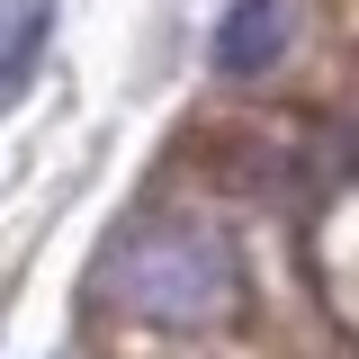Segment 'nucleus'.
Listing matches in <instances>:
<instances>
[{
	"mask_svg": "<svg viewBox=\"0 0 359 359\" xmlns=\"http://www.w3.org/2000/svg\"><path fill=\"white\" fill-rule=\"evenodd\" d=\"M126 297L153 323H216L233 306V261H224L216 233H198V224H153L144 252L126 261Z\"/></svg>",
	"mask_w": 359,
	"mask_h": 359,
	"instance_id": "f257e3e1",
	"label": "nucleus"
},
{
	"mask_svg": "<svg viewBox=\"0 0 359 359\" xmlns=\"http://www.w3.org/2000/svg\"><path fill=\"white\" fill-rule=\"evenodd\" d=\"M36 36H45V0H27V9L9 18V36H0V99L27 81V63H36Z\"/></svg>",
	"mask_w": 359,
	"mask_h": 359,
	"instance_id": "7ed1b4c3",
	"label": "nucleus"
},
{
	"mask_svg": "<svg viewBox=\"0 0 359 359\" xmlns=\"http://www.w3.org/2000/svg\"><path fill=\"white\" fill-rule=\"evenodd\" d=\"M287 27H297V9L287 0H233L216 27V72L224 81H252V72H269L278 54H287Z\"/></svg>",
	"mask_w": 359,
	"mask_h": 359,
	"instance_id": "f03ea898",
	"label": "nucleus"
}]
</instances>
